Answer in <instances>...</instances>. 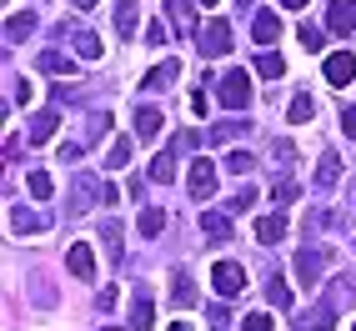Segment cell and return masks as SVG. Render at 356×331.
<instances>
[{
    "label": "cell",
    "mask_w": 356,
    "mask_h": 331,
    "mask_svg": "<svg viewBox=\"0 0 356 331\" xmlns=\"http://www.w3.org/2000/svg\"><path fill=\"white\" fill-rule=\"evenodd\" d=\"M191 196H196V201L216 196V166H211L206 156H196V166H191Z\"/></svg>",
    "instance_id": "52a82bcc"
},
{
    "label": "cell",
    "mask_w": 356,
    "mask_h": 331,
    "mask_svg": "<svg viewBox=\"0 0 356 331\" xmlns=\"http://www.w3.org/2000/svg\"><path fill=\"white\" fill-rule=\"evenodd\" d=\"M276 6H281V10H301V6H306V0H276Z\"/></svg>",
    "instance_id": "ab89813d"
},
{
    "label": "cell",
    "mask_w": 356,
    "mask_h": 331,
    "mask_svg": "<svg viewBox=\"0 0 356 331\" xmlns=\"http://www.w3.org/2000/svg\"><path fill=\"white\" fill-rule=\"evenodd\" d=\"M90 196H96V186H90V181L81 176V181H76V201H70V211H76V216H81V211L90 206Z\"/></svg>",
    "instance_id": "f1b7e54d"
},
{
    "label": "cell",
    "mask_w": 356,
    "mask_h": 331,
    "mask_svg": "<svg viewBox=\"0 0 356 331\" xmlns=\"http://www.w3.org/2000/svg\"><path fill=\"white\" fill-rule=\"evenodd\" d=\"M40 70H51V76H70V60L56 56V51H40Z\"/></svg>",
    "instance_id": "484cf974"
},
{
    "label": "cell",
    "mask_w": 356,
    "mask_h": 331,
    "mask_svg": "<svg viewBox=\"0 0 356 331\" xmlns=\"http://www.w3.org/2000/svg\"><path fill=\"white\" fill-rule=\"evenodd\" d=\"M165 10H171V20H176L181 31L191 26V0H165Z\"/></svg>",
    "instance_id": "f546056e"
},
{
    "label": "cell",
    "mask_w": 356,
    "mask_h": 331,
    "mask_svg": "<svg viewBox=\"0 0 356 331\" xmlns=\"http://www.w3.org/2000/svg\"><path fill=\"white\" fill-rule=\"evenodd\" d=\"M26 186H31V191H35L40 201H45V196H51V191H56V181H51V176H45V171H31V181H26Z\"/></svg>",
    "instance_id": "1f68e13d"
},
{
    "label": "cell",
    "mask_w": 356,
    "mask_h": 331,
    "mask_svg": "<svg viewBox=\"0 0 356 331\" xmlns=\"http://www.w3.org/2000/svg\"><path fill=\"white\" fill-rule=\"evenodd\" d=\"M45 226H51L45 211H31V206H15V211H10V231H15V236H40Z\"/></svg>",
    "instance_id": "5b68a950"
},
{
    "label": "cell",
    "mask_w": 356,
    "mask_h": 331,
    "mask_svg": "<svg viewBox=\"0 0 356 331\" xmlns=\"http://www.w3.org/2000/svg\"><path fill=\"white\" fill-rule=\"evenodd\" d=\"M181 76V60H171V56H165L156 70H151V76H146V90H165V86H171Z\"/></svg>",
    "instance_id": "9a60e30c"
},
{
    "label": "cell",
    "mask_w": 356,
    "mask_h": 331,
    "mask_svg": "<svg viewBox=\"0 0 356 331\" xmlns=\"http://www.w3.org/2000/svg\"><path fill=\"white\" fill-rule=\"evenodd\" d=\"M337 176H341V161H337V156H321V161H316V186H321V191H331Z\"/></svg>",
    "instance_id": "ac0fdd59"
},
{
    "label": "cell",
    "mask_w": 356,
    "mask_h": 331,
    "mask_svg": "<svg viewBox=\"0 0 356 331\" xmlns=\"http://www.w3.org/2000/svg\"><path fill=\"white\" fill-rule=\"evenodd\" d=\"M56 126H60V115H56V111H35V115H31V140H35V146H40V140H51Z\"/></svg>",
    "instance_id": "5bb4252c"
},
{
    "label": "cell",
    "mask_w": 356,
    "mask_h": 331,
    "mask_svg": "<svg viewBox=\"0 0 356 331\" xmlns=\"http://www.w3.org/2000/svg\"><path fill=\"white\" fill-rule=\"evenodd\" d=\"M131 326H136V331H151V326H156V312H151V296H136V306H131Z\"/></svg>",
    "instance_id": "d6986e66"
},
{
    "label": "cell",
    "mask_w": 356,
    "mask_h": 331,
    "mask_svg": "<svg viewBox=\"0 0 356 331\" xmlns=\"http://www.w3.org/2000/svg\"><path fill=\"white\" fill-rule=\"evenodd\" d=\"M351 76H356V56H351V51L326 56V81H331V86H351Z\"/></svg>",
    "instance_id": "ba28073f"
},
{
    "label": "cell",
    "mask_w": 356,
    "mask_h": 331,
    "mask_svg": "<svg viewBox=\"0 0 356 331\" xmlns=\"http://www.w3.org/2000/svg\"><path fill=\"white\" fill-rule=\"evenodd\" d=\"M156 131H161V111L156 106H140L136 111V136L140 140H156Z\"/></svg>",
    "instance_id": "2e32d148"
},
{
    "label": "cell",
    "mask_w": 356,
    "mask_h": 331,
    "mask_svg": "<svg viewBox=\"0 0 356 331\" xmlns=\"http://www.w3.org/2000/svg\"><path fill=\"white\" fill-rule=\"evenodd\" d=\"M251 206H256V186H241V191L226 201V211H251Z\"/></svg>",
    "instance_id": "4dcf8cb0"
},
{
    "label": "cell",
    "mask_w": 356,
    "mask_h": 331,
    "mask_svg": "<svg viewBox=\"0 0 356 331\" xmlns=\"http://www.w3.org/2000/svg\"><path fill=\"white\" fill-rule=\"evenodd\" d=\"M251 166H256V156H251V151H231V156H226V171H231V176H246Z\"/></svg>",
    "instance_id": "d4e9b609"
},
{
    "label": "cell",
    "mask_w": 356,
    "mask_h": 331,
    "mask_svg": "<svg viewBox=\"0 0 356 331\" xmlns=\"http://www.w3.org/2000/svg\"><path fill=\"white\" fill-rule=\"evenodd\" d=\"M76 56H81V60H101V56H106V45L90 35V31H81V35H76Z\"/></svg>",
    "instance_id": "44dd1931"
},
{
    "label": "cell",
    "mask_w": 356,
    "mask_h": 331,
    "mask_svg": "<svg viewBox=\"0 0 356 331\" xmlns=\"http://www.w3.org/2000/svg\"><path fill=\"white\" fill-rule=\"evenodd\" d=\"M321 271H326V251L306 246V251L296 256V281H301V286H316V281H321Z\"/></svg>",
    "instance_id": "277c9868"
},
{
    "label": "cell",
    "mask_w": 356,
    "mask_h": 331,
    "mask_svg": "<svg viewBox=\"0 0 356 331\" xmlns=\"http://www.w3.org/2000/svg\"><path fill=\"white\" fill-rule=\"evenodd\" d=\"M271 201H276V206H291V201H296V186H291V181H276Z\"/></svg>",
    "instance_id": "836d02e7"
},
{
    "label": "cell",
    "mask_w": 356,
    "mask_h": 331,
    "mask_svg": "<svg viewBox=\"0 0 356 331\" xmlns=\"http://www.w3.org/2000/svg\"><path fill=\"white\" fill-rule=\"evenodd\" d=\"M256 70H261V76H271V81H276V76H286V60H281L276 51H266V56L256 60Z\"/></svg>",
    "instance_id": "cb8c5ba5"
},
{
    "label": "cell",
    "mask_w": 356,
    "mask_h": 331,
    "mask_svg": "<svg viewBox=\"0 0 356 331\" xmlns=\"http://www.w3.org/2000/svg\"><path fill=\"white\" fill-rule=\"evenodd\" d=\"M136 10H140V0H115V31L121 35L136 31Z\"/></svg>",
    "instance_id": "e0dca14e"
},
{
    "label": "cell",
    "mask_w": 356,
    "mask_h": 331,
    "mask_svg": "<svg viewBox=\"0 0 356 331\" xmlns=\"http://www.w3.org/2000/svg\"><path fill=\"white\" fill-rule=\"evenodd\" d=\"M131 151H136V140H131V136H115L111 146H106V171H126V166H131Z\"/></svg>",
    "instance_id": "30bf717a"
},
{
    "label": "cell",
    "mask_w": 356,
    "mask_h": 331,
    "mask_svg": "<svg viewBox=\"0 0 356 331\" xmlns=\"http://www.w3.org/2000/svg\"><path fill=\"white\" fill-rule=\"evenodd\" d=\"M31 31H35V15H31V10H20V15L6 20V35H10V40H26Z\"/></svg>",
    "instance_id": "ffe728a7"
},
{
    "label": "cell",
    "mask_w": 356,
    "mask_h": 331,
    "mask_svg": "<svg viewBox=\"0 0 356 331\" xmlns=\"http://www.w3.org/2000/svg\"><path fill=\"white\" fill-rule=\"evenodd\" d=\"M221 106H226V111L251 106V81H246V70H231V76H221Z\"/></svg>",
    "instance_id": "7a4b0ae2"
},
{
    "label": "cell",
    "mask_w": 356,
    "mask_h": 331,
    "mask_svg": "<svg viewBox=\"0 0 356 331\" xmlns=\"http://www.w3.org/2000/svg\"><path fill=\"white\" fill-rule=\"evenodd\" d=\"M341 131L356 140V106H351V111H341Z\"/></svg>",
    "instance_id": "8d00e7d4"
},
{
    "label": "cell",
    "mask_w": 356,
    "mask_h": 331,
    "mask_svg": "<svg viewBox=\"0 0 356 331\" xmlns=\"http://www.w3.org/2000/svg\"><path fill=\"white\" fill-rule=\"evenodd\" d=\"M171 176H176V161H171V156H156V161H151V181H161V186H165Z\"/></svg>",
    "instance_id": "83f0119b"
},
{
    "label": "cell",
    "mask_w": 356,
    "mask_h": 331,
    "mask_svg": "<svg viewBox=\"0 0 356 331\" xmlns=\"http://www.w3.org/2000/svg\"><path fill=\"white\" fill-rule=\"evenodd\" d=\"M171 331H191V326H186V321H176V326H171Z\"/></svg>",
    "instance_id": "b9f144b4"
},
{
    "label": "cell",
    "mask_w": 356,
    "mask_h": 331,
    "mask_svg": "<svg viewBox=\"0 0 356 331\" xmlns=\"http://www.w3.org/2000/svg\"><path fill=\"white\" fill-rule=\"evenodd\" d=\"M161 226H165V211H156V206L140 211V236H161Z\"/></svg>",
    "instance_id": "603a6c76"
},
{
    "label": "cell",
    "mask_w": 356,
    "mask_h": 331,
    "mask_svg": "<svg viewBox=\"0 0 356 331\" xmlns=\"http://www.w3.org/2000/svg\"><path fill=\"white\" fill-rule=\"evenodd\" d=\"M211 286H216V296H241V291H246V271L236 266V261H216Z\"/></svg>",
    "instance_id": "3957f363"
},
{
    "label": "cell",
    "mask_w": 356,
    "mask_h": 331,
    "mask_svg": "<svg viewBox=\"0 0 356 331\" xmlns=\"http://www.w3.org/2000/svg\"><path fill=\"white\" fill-rule=\"evenodd\" d=\"M146 40H151V45H165V26H161V20H151V31H146Z\"/></svg>",
    "instance_id": "74e56055"
},
{
    "label": "cell",
    "mask_w": 356,
    "mask_h": 331,
    "mask_svg": "<svg viewBox=\"0 0 356 331\" xmlns=\"http://www.w3.org/2000/svg\"><path fill=\"white\" fill-rule=\"evenodd\" d=\"M251 35H256L261 45H276V40H281V15H276V10H261V15L251 20Z\"/></svg>",
    "instance_id": "9c48e42d"
},
{
    "label": "cell",
    "mask_w": 356,
    "mask_h": 331,
    "mask_svg": "<svg viewBox=\"0 0 356 331\" xmlns=\"http://www.w3.org/2000/svg\"><path fill=\"white\" fill-rule=\"evenodd\" d=\"M271 301H276V306H291V291L281 286V281H271Z\"/></svg>",
    "instance_id": "d590c367"
},
{
    "label": "cell",
    "mask_w": 356,
    "mask_h": 331,
    "mask_svg": "<svg viewBox=\"0 0 356 331\" xmlns=\"http://www.w3.org/2000/svg\"><path fill=\"white\" fill-rule=\"evenodd\" d=\"M65 266H70V276H81V281H86L90 271H96V251H90L86 241H81V246H70V251H65Z\"/></svg>",
    "instance_id": "8fae6325"
},
{
    "label": "cell",
    "mask_w": 356,
    "mask_h": 331,
    "mask_svg": "<svg viewBox=\"0 0 356 331\" xmlns=\"http://www.w3.org/2000/svg\"><path fill=\"white\" fill-rule=\"evenodd\" d=\"M351 26H356V0H331V6H326V31L346 35Z\"/></svg>",
    "instance_id": "8992f818"
},
{
    "label": "cell",
    "mask_w": 356,
    "mask_h": 331,
    "mask_svg": "<svg viewBox=\"0 0 356 331\" xmlns=\"http://www.w3.org/2000/svg\"><path fill=\"white\" fill-rule=\"evenodd\" d=\"M351 331H356V326H351Z\"/></svg>",
    "instance_id": "ee69618b"
},
{
    "label": "cell",
    "mask_w": 356,
    "mask_h": 331,
    "mask_svg": "<svg viewBox=\"0 0 356 331\" xmlns=\"http://www.w3.org/2000/svg\"><path fill=\"white\" fill-rule=\"evenodd\" d=\"M196 45H201V56H206V60H216V56H231L236 35H231L226 20H211L206 31H196Z\"/></svg>",
    "instance_id": "6da1fadb"
},
{
    "label": "cell",
    "mask_w": 356,
    "mask_h": 331,
    "mask_svg": "<svg viewBox=\"0 0 356 331\" xmlns=\"http://www.w3.org/2000/svg\"><path fill=\"white\" fill-rule=\"evenodd\" d=\"M301 45H306V51H321V31L316 26H301Z\"/></svg>",
    "instance_id": "e575fe53"
},
{
    "label": "cell",
    "mask_w": 356,
    "mask_h": 331,
    "mask_svg": "<svg viewBox=\"0 0 356 331\" xmlns=\"http://www.w3.org/2000/svg\"><path fill=\"white\" fill-rule=\"evenodd\" d=\"M241 331H276V321H271L266 312H256V316H246V321H241Z\"/></svg>",
    "instance_id": "d6a6232c"
},
{
    "label": "cell",
    "mask_w": 356,
    "mask_h": 331,
    "mask_svg": "<svg viewBox=\"0 0 356 331\" xmlns=\"http://www.w3.org/2000/svg\"><path fill=\"white\" fill-rule=\"evenodd\" d=\"M201 231H206V241H226V236H231V216H226V211H201Z\"/></svg>",
    "instance_id": "4fadbf2b"
},
{
    "label": "cell",
    "mask_w": 356,
    "mask_h": 331,
    "mask_svg": "<svg viewBox=\"0 0 356 331\" xmlns=\"http://www.w3.org/2000/svg\"><path fill=\"white\" fill-rule=\"evenodd\" d=\"M171 296H176V306H191V301H196V286H191V276H186V271H176Z\"/></svg>",
    "instance_id": "7402d4cb"
},
{
    "label": "cell",
    "mask_w": 356,
    "mask_h": 331,
    "mask_svg": "<svg viewBox=\"0 0 356 331\" xmlns=\"http://www.w3.org/2000/svg\"><path fill=\"white\" fill-rule=\"evenodd\" d=\"M201 6H216V0H201Z\"/></svg>",
    "instance_id": "7bdbcfd3"
},
{
    "label": "cell",
    "mask_w": 356,
    "mask_h": 331,
    "mask_svg": "<svg viewBox=\"0 0 356 331\" xmlns=\"http://www.w3.org/2000/svg\"><path fill=\"white\" fill-rule=\"evenodd\" d=\"M286 121H296V126L312 121V96H296V101H291V111H286Z\"/></svg>",
    "instance_id": "4316f807"
},
{
    "label": "cell",
    "mask_w": 356,
    "mask_h": 331,
    "mask_svg": "<svg viewBox=\"0 0 356 331\" xmlns=\"http://www.w3.org/2000/svg\"><path fill=\"white\" fill-rule=\"evenodd\" d=\"M191 111H196V115H206V111H211V101H206V90H196V96H191Z\"/></svg>",
    "instance_id": "f35d334b"
},
{
    "label": "cell",
    "mask_w": 356,
    "mask_h": 331,
    "mask_svg": "<svg viewBox=\"0 0 356 331\" xmlns=\"http://www.w3.org/2000/svg\"><path fill=\"white\" fill-rule=\"evenodd\" d=\"M70 6H76V10H90V6H96V0H70Z\"/></svg>",
    "instance_id": "60d3db41"
},
{
    "label": "cell",
    "mask_w": 356,
    "mask_h": 331,
    "mask_svg": "<svg viewBox=\"0 0 356 331\" xmlns=\"http://www.w3.org/2000/svg\"><path fill=\"white\" fill-rule=\"evenodd\" d=\"M281 236H286V216H281V211H276V216H261V221H256V241H261V246H276Z\"/></svg>",
    "instance_id": "7c38bea8"
}]
</instances>
